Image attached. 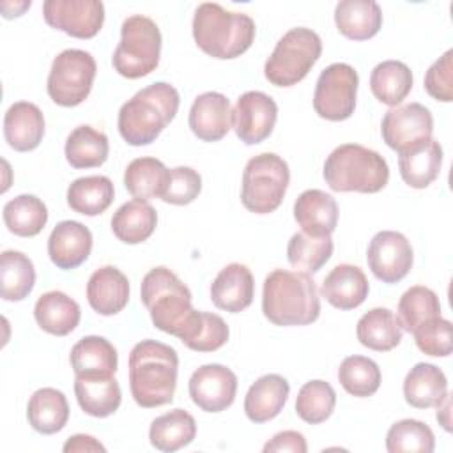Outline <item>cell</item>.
I'll use <instances>...</instances> for the list:
<instances>
[{"mask_svg":"<svg viewBox=\"0 0 453 453\" xmlns=\"http://www.w3.org/2000/svg\"><path fill=\"white\" fill-rule=\"evenodd\" d=\"M276 119V101L260 90H248L239 96L232 110V127L237 138L246 145H257L269 138Z\"/></svg>","mask_w":453,"mask_h":453,"instance_id":"cell-15","label":"cell"},{"mask_svg":"<svg viewBox=\"0 0 453 453\" xmlns=\"http://www.w3.org/2000/svg\"><path fill=\"white\" fill-rule=\"evenodd\" d=\"M380 379L379 365L365 356H349L338 368V380L342 388L357 398H366L377 393Z\"/></svg>","mask_w":453,"mask_h":453,"instance_id":"cell-43","label":"cell"},{"mask_svg":"<svg viewBox=\"0 0 453 453\" xmlns=\"http://www.w3.org/2000/svg\"><path fill=\"white\" fill-rule=\"evenodd\" d=\"M334 23L342 35L366 41L382 27V9L373 0H342L334 7Z\"/></svg>","mask_w":453,"mask_h":453,"instance_id":"cell-26","label":"cell"},{"mask_svg":"<svg viewBox=\"0 0 453 453\" xmlns=\"http://www.w3.org/2000/svg\"><path fill=\"white\" fill-rule=\"evenodd\" d=\"M425 90L437 101H453V50H448L428 67L425 74Z\"/></svg>","mask_w":453,"mask_h":453,"instance_id":"cell-49","label":"cell"},{"mask_svg":"<svg viewBox=\"0 0 453 453\" xmlns=\"http://www.w3.org/2000/svg\"><path fill=\"white\" fill-rule=\"evenodd\" d=\"M228 326L219 315L196 310L191 326L179 340L191 350L214 352L228 342Z\"/></svg>","mask_w":453,"mask_h":453,"instance_id":"cell-44","label":"cell"},{"mask_svg":"<svg viewBox=\"0 0 453 453\" xmlns=\"http://www.w3.org/2000/svg\"><path fill=\"white\" fill-rule=\"evenodd\" d=\"M414 342L418 349L434 357H446L451 354L453 340H451V322L437 317L423 326H419L414 333Z\"/></svg>","mask_w":453,"mask_h":453,"instance_id":"cell-47","label":"cell"},{"mask_svg":"<svg viewBox=\"0 0 453 453\" xmlns=\"http://www.w3.org/2000/svg\"><path fill=\"white\" fill-rule=\"evenodd\" d=\"M157 225V212L149 202L131 200L122 203L111 218V232L126 244L147 241Z\"/></svg>","mask_w":453,"mask_h":453,"instance_id":"cell-31","label":"cell"},{"mask_svg":"<svg viewBox=\"0 0 453 453\" xmlns=\"http://www.w3.org/2000/svg\"><path fill=\"white\" fill-rule=\"evenodd\" d=\"M370 88L377 101L388 106H398L412 88V73L400 60H384L370 74Z\"/></svg>","mask_w":453,"mask_h":453,"instance_id":"cell-38","label":"cell"},{"mask_svg":"<svg viewBox=\"0 0 453 453\" xmlns=\"http://www.w3.org/2000/svg\"><path fill=\"white\" fill-rule=\"evenodd\" d=\"M196 435L195 418L184 409H173L157 416L149 428L150 444L159 451H177L188 446Z\"/></svg>","mask_w":453,"mask_h":453,"instance_id":"cell-34","label":"cell"},{"mask_svg":"<svg viewBox=\"0 0 453 453\" xmlns=\"http://www.w3.org/2000/svg\"><path fill=\"white\" fill-rule=\"evenodd\" d=\"M34 317L42 331L55 336H65L78 327L81 310L80 304L67 294L50 290L37 299Z\"/></svg>","mask_w":453,"mask_h":453,"instance_id":"cell-27","label":"cell"},{"mask_svg":"<svg viewBox=\"0 0 453 453\" xmlns=\"http://www.w3.org/2000/svg\"><path fill=\"white\" fill-rule=\"evenodd\" d=\"M441 317V303L437 294L423 285L407 288L398 301V322L402 331L414 333L419 326Z\"/></svg>","mask_w":453,"mask_h":453,"instance_id":"cell-41","label":"cell"},{"mask_svg":"<svg viewBox=\"0 0 453 453\" xmlns=\"http://www.w3.org/2000/svg\"><path fill=\"white\" fill-rule=\"evenodd\" d=\"M87 301L90 308L104 317L117 315L129 301V281L113 265L96 269L87 283Z\"/></svg>","mask_w":453,"mask_h":453,"instance_id":"cell-20","label":"cell"},{"mask_svg":"<svg viewBox=\"0 0 453 453\" xmlns=\"http://www.w3.org/2000/svg\"><path fill=\"white\" fill-rule=\"evenodd\" d=\"M294 218L310 235H331L338 225L336 200L326 191L306 189L294 203Z\"/></svg>","mask_w":453,"mask_h":453,"instance_id":"cell-24","label":"cell"},{"mask_svg":"<svg viewBox=\"0 0 453 453\" xmlns=\"http://www.w3.org/2000/svg\"><path fill=\"white\" fill-rule=\"evenodd\" d=\"M281 451L306 453L308 446H306L304 435L296 430H283L276 434L271 441H267L264 446V453H281Z\"/></svg>","mask_w":453,"mask_h":453,"instance_id":"cell-50","label":"cell"},{"mask_svg":"<svg viewBox=\"0 0 453 453\" xmlns=\"http://www.w3.org/2000/svg\"><path fill=\"white\" fill-rule=\"evenodd\" d=\"M368 280L357 265L338 264L324 278L320 294L326 301L338 310H354L368 297Z\"/></svg>","mask_w":453,"mask_h":453,"instance_id":"cell-21","label":"cell"},{"mask_svg":"<svg viewBox=\"0 0 453 453\" xmlns=\"http://www.w3.org/2000/svg\"><path fill=\"white\" fill-rule=\"evenodd\" d=\"M366 262L377 280L389 285L398 283L412 267V246L403 234L395 230H380L368 244Z\"/></svg>","mask_w":453,"mask_h":453,"instance_id":"cell-13","label":"cell"},{"mask_svg":"<svg viewBox=\"0 0 453 453\" xmlns=\"http://www.w3.org/2000/svg\"><path fill=\"white\" fill-rule=\"evenodd\" d=\"M324 180L338 193H377L389 180L386 159L363 145H338L324 163Z\"/></svg>","mask_w":453,"mask_h":453,"instance_id":"cell-6","label":"cell"},{"mask_svg":"<svg viewBox=\"0 0 453 453\" xmlns=\"http://www.w3.org/2000/svg\"><path fill=\"white\" fill-rule=\"evenodd\" d=\"M179 356L173 347L142 340L129 352V389L140 407L152 409L173 400Z\"/></svg>","mask_w":453,"mask_h":453,"instance_id":"cell-1","label":"cell"},{"mask_svg":"<svg viewBox=\"0 0 453 453\" xmlns=\"http://www.w3.org/2000/svg\"><path fill=\"white\" fill-rule=\"evenodd\" d=\"M96 71V60L88 51L74 48L60 51L48 74V96L60 106L81 104L92 90Z\"/></svg>","mask_w":453,"mask_h":453,"instance_id":"cell-10","label":"cell"},{"mask_svg":"<svg viewBox=\"0 0 453 453\" xmlns=\"http://www.w3.org/2000/svg\"><path fill=\"white\" fill-rule=\"evenodd\" d=\"M435 437L432 428L419 419H400L393 423L386 434V449L389 453L418 451L432 453Z\"/></svg>","mask_w":453,"mask_h":453,"instance_id":"cell-46","label":"cell"},{"mask_svg":"<svg viewBox=\"0 0 453 453\" xmlns=\"http://www.w3.org/2000/svg\"><path fill=\"white\" fill-rule=\"evenodd\" d=\"M179 92L166 81H156L138 90L119 110V133L133 147L152 143L173 120L179 110Z\"/></svg>","mask_w":453,"mask_h":453,"instance_id":"cell-3","label":"cell"},{"mask_svg":"<svg viewBox=\"0 0 453 453\" xmlns=\"http://www.w3.org/2000/svg\"><path fill=\"white\" fill-rule=\"evenodd\" d=\"M403 396L416 409L437 407L448 396V379L439 366L418 363L405 375Z\"/></svg>","mask_w":453,"mask_h":453,"instance_id":"cell-28","label":"cell"},{"mask_svg":"<svg viewBox=\"0 0 453 453\" xmlns=\"http://www.w3.org/2000/svg\"><path fill=\"white\" fill-rule=\"evenodd\" d=\"M71 366L74 377L111 373L115 375L119 357L117 349L103 336H83L71 349Z\"/></svg>","mask_w":453,"mask_h":453,"instance_id":"cell-33","label":"cell"},{"mask_svg":"<svg viewBox=\"0 0 453 453\" xmlns=\"http://www.w3.org/2000/svg\"><path fill=\"white\" fill-rule=\"evenodd\" d=\"M42 16L50 27L71 37L90 39L104 23V5L99 0H46Z\"/></svg>","mask_w":453,"mask_h":453,"instance_id":"cell-14","label":"cell"},{"mask_svg":"<svg viewBox=\"0 0 453 453\" xmlns=\"http://www.w3.org/2000/svg\"><path fill=\"white\" fill-rule=\"evenodd\" d=\"M4 136L9 147L18 152L39 147L44 136V115L39 106L28 101L11 104L4 117Z\"/></svg>","mask_w":453,"mask_h":453,"instance_id":"cell-23","label":"cell"},{"mask_svg":"<svg viewBox=\"0 0 453 453\" xmlns=\"http://www.w3.org/2000/svg\"><path fill=\"white\" fill-rule=\"evenodd\" d=\"M442 166V147L437 140L430 138L398 157V168L403 182L414 189L430 186Z\"/></svg>","mask_w":453,"mask_h":453,"instance_id":"cell-29","label":"cell"},{"mask_svg":"<svg viewBox=\"0 0 453 453\" xmlns=\"http://www.w3.org/2000/svg\"><path fill=\"white\" fill-rule=\"evenodd\" d=\"M35 285L32 260L16 250H5L0 257V296L4 301L25 299Z\"/></svg>","mask_w":453,"mask_h":453,"instance_id":"cell-39","label":"cell"},{"mask_svg":"<svg viewBox=\"0 0 453 453\" xmlns=\"http://www.w3.org/2000/svg\"><path fill=\"white\" fill-rule=\"evenodd\" d=\"M262 311L274 326L315 322L320 315V299L313 278L301 271L274 269L264 280Z\"/></svg>","mask_w":453,"mask_h":453,"instance_id":"cell-2","label":"cell"},{"mask_svg":"<svg viewBox=\"0 0 453 453\" xmlns=\"http://www.w3.org/2000/svg\"><path fill=\"white\" fill-rule=\"evenodd\" d=\"M196 46L221 60L241 57L255 39V21L244 12H232L214 2H203L193 16Z\"/></svg>","mask_w":453,"mask_h":453,"instance_id":"cell-4","label":"cell"},{"mask_svg":"<svg viewBox=\"0 0 453 453\" xmlns=\"http://www.w3.org/2000/svg\"><path fill=\"white\" fill-rule=\"evenodd\" d=\"M320 53L322 41L317 32L306 27L290 28L265 60V80L276 87H292L310 73Z\"/></svg>","mask_w":453,"mask_h":453,"instance_id":"cell-8","label":"cell"},{"mask_svg":"<svg viewBox=\"0 0 453 453\" xmlns=\"http://www.w3.org/2000/svg\"><path fill=\"white\" fill-rule=\"evenodd\" d=\"M188 391L198 409L205 412H221L235 400L237 375L218 363L203 365L189 377Z\"/></svg>","mask_w":453,"mask_h":453,"instance_id":"cell-16","label":"cell"},{"mask_svg":"<svg viewBox=\"0 0 453 453\" xmlns=\"http://www.w3.org/2000/svg\"><path fill=\"white\" fill-rule=\"evenodd\" d=\"M290 170L283 157L274 152L253 156L242 172L241 202L255 214H269L276 211L287 193Z\"/></svg>","mask_w":453,"mask_h":453,"instance_id":"cell-9","label":"cell"},{"mask_svg":"<svg viewBox=\"0 0 453 453\" xmlns=\"http://www.w3.org/2000/svg\"><path fill=\"white\" fill-rule=\"evenodd\" d=\"M255 280L251 271L239 262L225 265L211 283V299L216 308L239 313L253 303Z\"/></svg>","mask_w":453,"mask_h":453,"instance_id":"cell-19","label":"cell"},{"mask_svg":"<svg viewBox=\"0 0 453 453\" xmlns=\"http://www.w3.org/2000/svg\"><path fill=\"white\" fill-rule=\"evenodd\" d=\"M189 127L202 142H218L232 127V108L221 92L200 94L189 108Z\"/></svg>","mask_w":453,"mask_h":453,"instance_id":"cell-18","label":"cell"},{"mask_svg":"<svg viewBox=\"0 0 453 453\" xmlns=\"http://www.w3.org/2000/svg\"><path fill=\"white\" fill-rule=\"evenodd\" d=\"M161 57V32L154 19L143 14H133L120 27V42L117 44L111 64L113 69L129 80L150 74Z\"/></svg>","mask_w":453,"mask_h":453,"instance_id":"cell-7","label":"cell"},{"mask_svg":"<svg viewBox=\"0 0 453 453\" xmlns=\"http://www.w3.org/2000/svg\"><path fill=\"white\" fill-rule=\"evenodd\" d=\"M290 386L285 377L267 373L257 379L244 398V412L253 423H265L276 418L287 403Z\"/></svg>","mask_w":453,"mask_h":453,"instance_id":"cell-25","label":"cell"},{"mask_svg":"<svg viewBox=\"0 0 453 453\" xmlns=\"http://www.w3.org/2000/svg\"><path fill=\"white\" fill-rule=\"evenodd\" d=\"M2 216L9 232L19 237H34L44 228L48 209L34 195H18L4 205Z\"/></svg>","mask_w":453,"mask_h":453,"instance_id":"cell-40","label":"cell"},{"mask_svg":"<svg viewBox=\"0 0 453 453\" xmlns=\"http://www.w3.org/2000/svg\"><path fill=\"white\" fill-rule=\"evenodd\" d=\"M356 334L363 347L388 352L402 342L403 331L398 317L389 308H372L357 320Z\"/></svg>","mask_w":453,"mask_h":453,"instance_id":"cell-32","label":"cell"},{"mask_svg":"<svg viewBox=\"0 0 453 453\" xmlns=\"http://www.w3.org/2000/svg\"><path fill=\"white\" fill-rule=\"evenodd\" d=\"M168 177L170 170L163 161L156 157H136L124 172V184L134 200L149 202L156 196L161 198Z\"/></svg>","mask_w":453,"mask_h":453,"instance_id":"cell-35","label":"cell"},{"mask_svg":"<svg viewBox=\"0 0 453 453\" xmlns=\"http://www.w3.org/2000/svg\"><path fill=\"white\" fill-rule=\"evenodd\" d=\"M333 255L331 235H310L306 232H297L290 237L287 244L288 264L306 274L317 273Z\"/></svg>","mask_w":453,"mask_h":453,"instance_id":"cell-42","label":"cell"},{"mask_svg":"<svg viewBox=\"0 0 453 453\" xmlns=\"http://www.w3.org/2000/svg\"><path fill=\"white\" fill-rule=\"evenodd\" d=\"M336 405V393L333 386L326 380L315 379L303 384L296 398V412L297 416L310 423L319 425L326 421Z\"/></svg>","mask_w":453,"mask_h":453,"instance_id":"cell-45","label":"cell"},{"mask_svg":"<svg viewBox=\"0 0 453 453\" xmlns=\"http://www.w3.org/2000/svg\"><path fill=\"white\" fill-rule=\"evenodd\" d=\"M359 78L352 65L334 62L317 80L313 94L315 113L326 120L340 122L349 119L356 108Z\"/></svg>","mask_w":453,"mask_h":453,"instance_id":"cell-11","label":"cell"},{"mask_svg":"<svg viewBox=\"0 0 453 453\" xmlns=\"http://www.w3.org/2000/svg\"><path fill=\"white\" fill-rule=\"evenodd\" d=\"M113 182L106 175L74 179L67 188L69 207L83 216H97L113 202Z\"/></svg>","mask_w":453,"mask_h":453,"instance_id":"cell-36","label":"cell"},{"mask_svg":"<svg viewBox=\"0 0 453 453\" xmlns=\"http://www.w3.org/2000/svg\"><path fill=\"white\" fill-rule=\"evenodd\" d=\"M74 395L81 411L92 418L111 416L122 402L120 386L111 373L76 377Z\"/></svg>","mask_w":453,"mask_h":453,"instance_id":"cell-22","label":"cell"},{"mask_svg":"<svg viewBox=\"0 0 453 453\" xmlns=\"http://www.w3.org/2000/svg\"><path fill=\"white\" fill-rule=\"evenodd\" d=\"M30 426L44 435L60 432L69 419V403L62 391L55 388L37 389L27 405Z\"/></svg>","mask_w":453,"mask_h":453,"instance_id":"cell-30","label":"cell"},{"mask_svg":"<svg viewBox=\"0 0 453 453\" xmlns=\"http://www.w3.org/2000/svg\"><path fill=\"white\" fill-rule=\"evenodd\" d=\"M202 191V177L189 166L170 168V177L161 200L172 205H188Z\"/></svg>","mask_w":453,"mask_h":453,"instance_id":"cell-48","label":"cell"},{"mask_svg":"<svg viewBox=\"0 0 453 453\" xmlns=\"http://www.w3.org/2000/svg\"><path fill=\"white\" fill-rule=\"evenodd\" d=\"M65 453H90V451H106V448L92 435H87V434H76V435H71L64 448H62Z\"/></svg>","mask_w":453,"mask_h":453,"instance_id":"cell-51","label":"cell"},{"mask_svg":"<svg viewBox=\"0 0 453 453\" xmlns=\"http://www.w3.org/2000/svg\"><path fill=\"white\" fill-rule=\"evenodd\" d=\"M90 251L92 232L80 221H60L50 234L48 255L58 269H76L88 258Z\"/></svg>","mask_w":453,"mask_h":453,"instance_id":"cell-17","label":"cell"},{"mask_svg":"<svg viewBox=\"0 0 453 453\" xmlns=\"http://www.w3.org/2000/svg\"><path fill=\"white\" fill-rule=\"evenodd\" d=\"M451 400H449V395L437 405V421L439 425L446 430V432H451Z\"/></svg>","mask_w":453,"mask_h":453,"instance_id":"cell-52","label":"cell"},{"mask_svg":"<svg viewBox=\"0 0 453 453\" xmlns=\"http://www.w3.org/2000/svg\"><path fill=\"white\" fill-rule=\"evenodd\" d=\"M382 140L398 154L426 142L434 133V117L421 103L389 108L380 124Z\"/></svg>","mask_w":453,"mask_h":453,"instance_id":"cell-12","label":"cell"},{"mask_svg":"<svg viewBox=\"0 0 453 453\" xmlns=\"http://www.w3.org/2000/svg\"><path fill=\"white\" fill-rule=\"evenodd\" d=\"M64 152L73 168H96L108 159L110 145L104 133L81 124L67 136Z\"/></svg>","mask_w":453,"mask_h":453,"instance_id":"cell-37","label":"cell"},{"mask_svg":"<svg viewBox=\"0 0 453 453\" xmlns=\"http://www.w3.org/2000/svg\"><path fill=\"white\" fill-rule=\"evenodd\" d=\"M140 297L150 313L154 327L177 338L184 334L196 315L191 306L189 288L163 265L150 269L143 276Z\"/></svg>","mask_w":453,"mask_h":453,"instance_id":"cell-5","label":"cell"}]
</instances>
